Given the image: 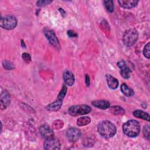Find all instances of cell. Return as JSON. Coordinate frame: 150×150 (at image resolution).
<instances>
[{
    "mask_svg": "<svg viewBox=\"0 0 150 150\" xmlns=\"http://www.w3.org/2000/svg\"><path fill=\"white\" fill-rule=\"evenodd\" d=\"M91 104L93 106L101 110L107 109L110 106V102L107 100H94L91 102Z\"/></svg>",
    "mask_w": 150,
    "mask_h": 150,
    "instance_id": "9a60e30c",
    "label": "cell"
},
{
    "mask_svg": "<svg viewBox=\"0 0 150 150\" xmlns=\"http://www.w3.org/2000/svg\"><path fill=\"white\" fill-rule=\"evenodd\" d=\"M117 66L120 69V74L121 76L125 79L129 78V73L131 72V70L129 67L127 65V63L124 60L119 61L117 64Z\"/></svg>",
    "mask_w": 150,
    "mask_h": 150,
    "instance_id": "9c48e42d",
    "label": "cell"
},
{
    "mask_svg": "<svg viewBox=\"0 0 150 150\" xmlns=\"http://www.w3.org/2000/svg\"><path fill=\"white\" fill-rule=\"evenodd\" d=\"M21 42H21V43H22V46H23V45H24V46H25V43H24V41H23V40H21Z\"/></svg>",
    "mask_w": 150,
    "mask_h": 150,
    "instance_id": "1f68e13d",
    "label": "cell"
},
{
    "mask_svg": "<svg viewBox=\"0 0 150 150\" xmlns=\"http://www.w3.org/2000/svg\"><path fill=\"white\" fill-rule=\"evenodd\" d=\"M133 115L135 117L141 118V119L146 120L148 121H149V120H150V117H149V114L144 111L140 110H137L134 111L133 112Z\"/></svg>",
    "mask_w": 150,
    "mask_h": 150,
    "instance_id": "e0dca14e",
    "label": "cell"
},
{
    "mask_svg": "<svg viewBox=\"0 0 150 150\" xmlns=\"http://www.w3.org/2000/svg\"><path fill=\"white\" fill-rule=\"evenodd\" d=\"M119 5L125 9H131L135 7L138 3V1L137 0H120L118 1Z\"/></svg>",
    "mask_w": 150,
    "mask_h": 150,
    "instance_id": "5bb4252c",
    "label": "cell"
},
{
    "mask_svg": "<svg viewBox=\"0 0 150 150\" xmlns=\"http://www.w3.org/2000/svg\"><path fill=\"white\" fill-rule=\"evenodd\" d=\"M22 59L25 62L29 63L31 61V57L30 55L27 53H23L22 54Z\"/></svg>",
    "mask_w": 150,
    "mask_h": 150,
    "instance_id": "484cf974",
    "label": "cell"
},
{
    "mask_svg": "<svg viewBox=\"0 0 150 150\" xmlns=\"http://www.w3.org/2000/svg\"><path fill=\"white\" fill-rule=\"evenodd\" d=\"M63 78L64 83L69 86H71L74 84L75 81V78L73 73L69 70H66L63 74Z\"/></svg>",
    "mask_w": 150,
    "mask_h": 150,
    "instance_id": "7c38bea8",
    "label": "cell"
},
{
    "mask_svg": "<svg viewBox=\"0 0 150 150\" xmlns=\"http://www.w3.org/2000/svg\"><path fill=\"white\" fill-rule=\"evenodd\" d=\"M143 54L145 57L147 59L150 58V54H149V42H148L144 47L143 49Z\"/></svg>",
    "mask_w": 150,
    "mask_h": 150,
    "instance_id": "603a6c76",
    "label": "cell"
},
{
    "mask_svg": "<svg viewBox=\"0 0 150 150\" xmlns=\"http://www.w3.org/2000/svg\"><path fill=\"white\" fill-rule=\"evenodd\" d=\"M91 122V118L89 117H81L77 119V124L79 126H84Z\"/></svg>",
    "mask_w": 150,
    "mask_h": 150,
    "instance_id": "ffe728a7",
    "label": "cell"
},
{
    "mask_svg": "<svg viewBox=\"0 0 150 150\" xmlns=\"http://www.w3.org/2000/svg\"><path fill=\"white\" fill-rule=\"evenodd\" d=\"M2 65L4 68L6 70H12L14 69V65L13 63L8 60H4L2 62Z\"/></svg>",
    "mask_w": 150,
    "mask_h": 150,
    "instance_id": "7402d4cb",
    "label": "cell"
},
{
    "mask_svg": "<svg viewBox=\"0 0 150 150\" xmlns=\"http://www.w3.org/2000/svg\"><path fill=\"white\" fill-rule=\"evenodd\" d=\"M54 123H56V125L53 124V125L55 127L54 128H57H57H62V126H63V124H62V125H61V124H63V122H62V121H60V120H57V121H54Z\"/></svg>",
    "mask_w": 150,
    "mask_h": 150,
    "instance_id": "f1b7e54d",
    "label": "cell"
},
{
    "mask_svg": "<svg viewBox=\"0 0 150 150\" xmlns=\"http://www.w3.org/2000/svg\"><path fill=\"white\" fill-rule=\"evenodd\" d=\"M59 11H60L61 15H62L63 16H64V17L66 16V12L64 11V10L63 9H62V8H59Z\"/></svg>",
    "mask_w": 150,
    "mask_h": 150,
    "instance_id": "4dcf8cb0",
    "label": "cell"
},
{
    "mask_svg": "<svg viewBox=\"0 0 150 150\" xmlns=\"http://www.w3.org/2000/svg\"><path fill=\"white\" fill-rule=\"evenodd\" d=\"M67 35L70 38H76L77 36V34L71 30H69L67 31Z\"/></svg>",
    "mask_w": 150,
    "mask_h": 150,
    "instance_id": "4316f807",
    "label": "cell"
},
{
    "mask_svg": "<svg viewBox=\"0 0 150 150\" xmlns=\"http://www.w3.org/2000/svg\"><path fill=\"white\" fill-rule=\"evenodd\" d=\"M66 92L67 87L65 85H63L57 97V99L53 102L47 105L46 107V110L50 111H57L58 110H59L62 105L63 100L66 96Z\"/></svg>",
    "mask_w": 150,
    "mask_h": 150,
    "instance_id": "3957f363",
    "label": "cell"
},
{
    "mask_svg": "<svg viewBox=\"0 0 150 150\" xmlns=\"http://www.w3.org/2000/svg\"><path fill=\"white\" fill-rule=\"evenodd\" d=\"M103 2L105 6V8L108 12H112L114 11V4H113L112 1L105 0V1H104Z\"/></svg>",
    "mask_w": 150,
    "mask_h": 150,
    "instance_id": "44dd1931",
    "label": "cell"
},
{
    "mask_svg": "<svg viewBox=\"0 0 150 150\" xmlns=\"http://www.w3.org/2000/svg\"><path fill=\"white\" fill-rule=\"evenodd\" d=\"M39 133L41 136L46 139L54 137V132L52 129L47 125H42L39 128Z\"/></svg>",
    "mask_w": 150,
    "mask_h": 150,
    "instance_id": "8fae6325",
    "label": "cell"
},
{
    "mask_svg": "<svg viewBox=\"0 0 150 150\" xmlns=\"http://www.w3.org/2000/svg\"><path fill=\"white\" fill-rule=\"evenodd\" d=\"M149 133H150V129H149V125H146L144 126L143 128V134L144 137L149 139Z\"/></svg>",
    "mask_w": 150,
    "mask_h": 150,
    "instance_id": "cb8c5ba5",
    "label": "cell"
},
{
    "mask_svg": "<svg viewBox=\"0 0 150 150\" xmlns=\"http://www.w3.org/2000/svg\"><path fill=\"white\" fill-rule=\"evenodd\" d=\"M81 133L79 129L74 127L69 128L66 131V137L67 139L72 142L77 141L81 137Z\"/></svg>",
    "mask_w": 150,
    "mask_h": 150,
    "instance_id": "ba28073f",
    "label": "cell"
},
{
    "mask_svg": "<svg viewBox=\"0 0 150 150\" xmlns=\"http://www.w3.org/2000/svg\"><path fill=\"white\" fill-rule=\"evenodd\" d=\"M110 111L111 114L115 115H122L125 113L124 109L119 105H114L110 108Z\"/></svg>",
    "mask_w": 150,
    "mask_h": 150,
    "instance_id": "ac0fdd59",
    "label": "cell"
},
{
    "mask_svg": "<svg viewBox=\"0 0 150 150\" xmlns=\"http://www.w3.org/2000/svg\"><path fill=\"white\" fill-rule=\"evenodd\" d=\"M10 103V96L7 91L4 90L1 94V108H6Z\"/></svg>",
    "mask_w": 150,
    "mask_h": 150,
    "instance_id": "4fadbf2b",
    "label": "cell"
},
{
    "mask_svg": "<svg viewBox=\"0 0 150 150\" xmlns=\"http://www.w3.org/2000/svg\"><path fill=\"white\" fill-rule=\"evenodd\" d=\"M1 27L6 30H12L17 25L16 18L11 15H7L2 17L0 22Z\"/></svg>",
    "mask_w": 150,
    "mask_h": 150,
    "instance_id": "8992f818",
    "label": "cell"
},
{
    "mask_svg": "<svg viewBox=\"0 0 150 150\" xmlns=\"http://www.w3.org/2000/svg\"><path fill=\"white\" fill-rule=\"evenodd\" d=\"M123 131L129 137H135L138 135L141 127L139 122L135 120H130L125 122L122 126Z\"/></svg>",
    "mask_w": 150,
    "mask_h": 150,
    "instance_id": "7a4b0ae2",
    "label": "cell"
},
{
    "mask_svg": "<svg viewBox=\"0 0 150 150\" xmlns=\"http://www.w3.org/2000/svg\"><path fill=\"white\" fill-rule=\"evenodd\" d=\"M97 131L101 137L105 138H110L115 135L117 129L112 122L105 120L99 123L97 127Z\"/></svg>",
    "mask_w": 150,
    "mask_h": 150,
    "instance_id": "6da1fadb",
    "label": "cell"
},
{
    "mask_svg": "<svg viewBox=\"0 0 150 150\" xmlns=\"http://www.w3.org/2000/svg\"><path fill=\"white\" fill-rule=\"evenodd\" d=\"M89 139H87V140H85L84 142V145L85 146H93V145L94 144V142L93 139H90V141H88Z\"/></svg>",
    "mask_w": 150,
    "mask_h": 150,
    "instance_id": "83f0119b",
    "label": "cell"
},
{
    "mask_svg": "<svg viewBox=\"0 0 150 150\" xmlns=\"http://www.w3.org/2000/svg\"><path fill=\"white\" fill-rule=\"evenodd\" d=\"M105 78H106L107 84L111 89L115 90L118 87L119 84V81L117 79H115V77H114L110 74H106Z\"/></svg>",
    "mask_w": 150,
    "mask_h": 150,
    "instance_id": "2e32d148",
    "label": "cell"
},
{
    "mask_svg": "<svg viewBox=\"0 0 150 150\" xmlns=\"http://www.w3.org/2000/svg\"><path fill=\"white\" fill-rule=\"evenodd\" d=\"M121 90L122 93L127 97H131L134 95V91L132 88H129L126 84L122 83L121 86Z\"/></svg>",
    "mask_w": 150,
    "mask_h": 150,
    "instance_id": "d6986e66",
    "label": "cell"
},
{
    "mask_svg": "<svg viewBox=\"0 0 150 150\" xmlns=\"http://www.w3.org/2000/svg\"><path fill=\"white\" fill-rule=\"evenodd\" d=\"M52 2V1H46V0L38 1L36 2V5L38 6H44L49 5Z\"/></svg>",
    "mask_w": 150,
    "mask_h": 150,
    "instance_id": "d4e9b609",
    "label": "cell"
},
{
    "mask_svg": "<svg viewBox=\"0 0 150 150\" xmlns=\"http://www.w3.org/2000/svg\"><path fill=\"white\" fill-rule=\"evenodd\" d=\"M85 82H86V84L87 86H90V77L88 74H86V76H85Z\"/></svg>",
    "mask_w": 150,
    "mask_h": 150,
    "instance_id": "f546056e",
    "label": "cell"
},
{
    "mask_svg": "<svg viewBox=\"0 0 150 150\" xmlns=\"http://www.w3.org/2000/svg\"><path fill=\"white\" fill-rule=\"evenodd\" d=\"M44 34L51 45L57 49H59L60 48L59 40L53 30L50 29H46L44 31Z\"/></svg>",
    "mask_w": 150,
    "mask_h": 150,
    "instance_id": "52a82bcc",
    "label": "cell"
},
{
    "mask_svg": "<svg viewBox=\"0 0 150 150\" xmlns=\"http://www.w3.org/2000/svg\"><path fill=\"white\" fill-rule=\"evenodd\" d=\"M61 144L59 139L54 138L46 139L44 142V148L45 149H59Z\"/></svg>",
    "mask_w": 150,
    "mask_h": 150,
    "instance_id": "30bf717a",
    "label": "cell"
},
{
    "mask_svg": "<svg viewBox=\"0 0 150 150\" xmlns=\"http://www.w3.org/2000/svg\"><path fill=\"white\" fill-rule=\"evenodd\" d=\"M91 108L86 104L74 105L70 107L68 109L69 114L73 117L85 115L91 112Z\"/></svg>",
    "mask_w": 150,
    "mask_h": 150,
    "instance_id": "5b68a950",
    "label": "cell"
},
{
    "mask_svg": "<svg viewBox=\"0 0 150 150\" xmlns=\"http://www.w3.org/2000/svg\"><path fill=\"white\" fill-rule=\"evenodd\" d=\"M138 38V33L135 29H129L125 31L122 36L124 44L127 46L134 45Z\"/></svg>",
    "mask_w": 150,
    "mask_h": 150,
    "instance_id": "277c9868",
    "label": "cell"
}]
</instances>
